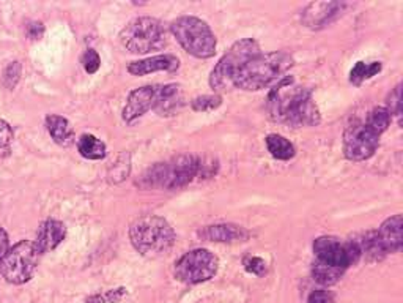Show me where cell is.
<instances>
[{"mask_svg": "<svg viewBox=\"0 0 403 303\" xmlns=\"http://www.w3.org/2000/svg\"><path fill=\"white\" fill-rule=\"evenodd\" d=\"M268 112L274 120L294 128L320 123V111L310 91L298 86L293 77H282L272 87L268 95Z\"/></svg>", "mask_w": 403, "mask_h": 303, "instance_id": "1", "label": "cell"}, {"mask_svg": "<svg viewBox=\"0 0 403 303\" xmlns=\"http://www.w3.org/2000/svg\"><path fill=\"white\" fill-rule=\"evenodd\" d=\"M293 59L283 50L255 55L247 60L240 70L235 73L232 86L247 92H257L270 87L271 84L281 81L283 75L290 70Z\"/></svg>", "mask_w": 403, "mask_h": 303, "instance_id": "2", "label": "cell"}, {"mask_svg": "<svg viewBox=\"0 0 403 303\" xmlns=\"http://www.w3.org/2000/svg\"><path fill=\"white\" fill-rule=\"evenodd\" d=\"M129 239L135 250L147 257H158L172 248L175 231L167 220L156 215H145L129 228Z\"/></svg>", "mask_w": 403, "mask_h": 303, "instance_id": "3", "label": "cell"}, {"mask_svg": "<svg viewBox=\"0 0 403 303\" xmlns=\"http://www.w3.org/2000/svg\"><path fill=\"white\" fill-rule=\"evenodd\" d=\"M174 37L186 53L197 59H209L216 53V37L205 21L196 16H181L170 24Z\"/></svg>", "mask_w": 403, "mask_h": 303, "instance_id": "4", "label": "cell"}, {"mask_svg": "<svg viewBox=\"0 0 403 303\" xmlns=\"http://www.w3.org/2000/svg\"><path fill=\"white\" fill-rule=\"evenodd\" d=\"M202 163L194 155H180L167 163H160L153 166L142 177V185L145 187H161L175 190L188 185L198 172Z\"/></svg>", "mask_w": 403, "mask_h": 303, "instance_id": "5", "label": "cell"}, {"mask_svg": "<svg viewBox=\"0 0 403 303\" xmlns=\"http://www.w3.org/2000/svg\"><path fill=\"white\" fill-rule=\"evenodd\" d=\"M120 42L124 49L133 54H149L166 46V30L155 18L142 16L135 18L120 33Z\"/></svg>", "mask_w": 403, "mask_h": 303, "instance_id": "6", "label": "cell"}, {"mask_svg": "<svg viewBox=\"0 0 403 303\" xmlns=\"http://www.w3.org/2000/svg\"><path fill=\"white\" fill-rule=\"evenodd\" d=\"M260 54L259 43L252 40V38H246V40L236 42L234 46L229 49V53L224 54V57L218 62L209 76V86L213 91L223 92L229 91L232 86V80H234L235 73L251 60L255 55Z\"/></svg>", "mask_w": 403, "mask_h": 303, "instance_id": "7", "label": "cell"}, {"mask_svg": "<svg viewBox=\"0 0 403 303\" xmlns=\"http://www.w3.org/2000/svg\"><path fill=\"white\" fill-rule=\"evenodd\" d=\"M39 251L30 240H22L10 248L7 255L0 259V273L13 284H24L30 282L37 270Z\"/></svg>", "mask_w": 403, "mask_h": 303, "instance_id": "8", "label": "cell"}, {"mask_svg": "<svg viewBox=\"0 0 403 303\" xmlns=\"http://www.w3.org/2000/svg\"><path fill=\"white\" fill-rule=\"evenodd\" d=\"M219 268V261L205 248L191 250L175 262V278L186 284H198L212 279Z\"/></svg>", "mask_w": 403, "mask_h": 303, "instance_id": "9", "label": "cell"}, {"mask_svg": "<svg viewBox=\"0 0 403 303\" xmlns=\"http://www.w3.org/2000/svg\"><path fill=\"white\" fill-rule=\"evenodd\" d=\"M315 261L328 264L331 267L342 268L347 270L350 266L361 259L362 251L359 240H348V242H340L337 237L332 235H323L314 242Z\"/></svg>", "mask_w": 403, "mask_h": 303, "instance_id": "10", "label": "cell"}, {"mask_svg": "<svg viewBox=\"0 0 403 303\" xmlns=\"http://www.w3.org/2000/svg\"><path fill=\"white\" fill-rule=\"evenodd\" d=\"M379 134L366 120L355 122L344 134V154L351 161H364L375 154L379 145Z\"/></svg>", "mask_w": 403, "mask_h": 303, "instance_id": "11", "label": "cell"}, {"mask_svg": "<svg viewBox=\"0 0 403 303\" xmlns=\"http://www.w3.org/2000/svg\"><path fill=\"white\" fill-rule=\"evenodd\" d=\"M348 5L344 2H314L303 10L301 21L309 29H323L336 21Z\"/></svg>", "mask_w": 403, "mask_h": 303, "instance_id": "12", "label": "cell"}, {"mask_svg": "<svg viewBox=\"0 0 403 303\" xmlns=\"http://www.w3.org/2000/svg\"><path fill=\"white\" fill-rule=\"evenodd\" d=\"M156 93H158V86H145L140 89H135L126 100V104H124L122 117L126 123H133L138 119H140L142 116L145 114L147 111L153 109L156 101Z\"/></svg>", "mask_w": 403, "mask_h": 303, "instance_id": "13", "label": "cell"}, {"mask_svg": "<svg viewBox=\"0 0 403 303\" xmlns=\"http://www.w3.org/2000/svg\"><path fill=\"white\" fill-rule=\"evenodd\" d=\"M198 235L203 240L208 242H221V244H238V242H246L249 239V232L243 226L230 223L223 224H212L198 231Z\"/></svg>", "mask_w": 403, "mask_h": 303, "instance_id": "14", "label": "cell"}, {"mask_svg": "<svg viewBox=\"0 0 403 303\" xmlns=\"http://www.w3.org/2000/svg\"><path fill=\"white\" fill-rule=\"evenodd\" d=\"M178 66V57H175L172 54H161L153 55V57L149 59L131 62L128 66V71L134 76H145L156 71H177Z\"/></svg>", "mask_w": 403, "mask_h": 303, "instance_id": "15", "label": "cell"}, {"mask_svg": "<svg viewBox=\"0 0 403 303\" xmlns=\"http://www.w3.org/2000/svg\"><path fill=\"white\" fill-rule=\"evenodd\" d=\"M66 228L62 221L57 220H46L38 229L37 234V242H33L39 251V255L43 252H49L55 250L62 242L65 240Z\"/></svg>", "mask_w": 403, "mask_h": 303, "instance_id": "16", "label": "cell"}, {"mask_svg": "<svg viewBox=\"0 0 403 303\" xmlns=\"http://www.w3.org/2000/svg\"><path fill=\"white\" fill-rule=\"evenodd\" d=\"M183 106V92L178 84H166V86H158L156 101L153 109L162 117L174 116Z\"/></svg>", "mask_w": 403, "mask_h": 303, "instance_id": "17", "label": "cell"}, {"mask_svg": "<svg viewBox=\"0 0 403 303\" xmlns=\"http://www.w3.org/2000/svg\"><path fill=\"white\" fill-rule=\"evenodd\" d=\"M379 244L388 252H397L400 251L403 244V221L402 215H394L386 220L379 229L377 231Z\"/></svg>", "mask_w": 403, "mask_h": 303, "instance_id": "18", "label": "cell"}, {"mask_svg": "<svg viewBox=\"0 0 403 303\" xmlns=\"http://www.w3.org/2000/svg\"><path fill=\"white\" fill-rule=\"evenodd\" d=\"M46 128L54 139L55 144L62 145V147H70L75 143V131H73L71 123L68 122L65 117L50 114L46 117Z\"/></svg>", "mask_w": 403, "mask_h": 303, "instance_id": "19", "label": "cell"}, {"mask_svg": "<svg viewBox=\"0 0 403 303\" xmlns=\"http://www.w3.org/2000/svg\"><path fill=\"white\" fill-rule=\"evenodd\" d=\"M77 150L84 158L87 160H103L107 155V147L106 144L98 139L93 134H82L81 138L77 139Z\"/></svg>", "mask_w": 403, "mask_h": 303, "instance_id": "20", "label": "cell"}, {"mask_svg": "<svg viewBox=\"0 0 403 303\" xmlns=\"http://www.w3.org/2000/svg\"><path fill=\"white\" fill-rule=\"evenodd\" d=\"M265 143H266V149H268L271 156H274L276 160L288 161L297 155V149H294V145L288 141L287 138L281 136V134H268L265 139Z\"/></svg>", "mask_w": 403, "mask_h": 303, "instance_id": "21", "label": "cell"}, {"mask_svg": "<svg viewBox=\"0 0 403 303\" xmlns=\"http://www.w3.org/2000/svg\"><path fill=\"white\" fill-rule=\"evenodd\" d=\"M345 270L337 267H331L328 264H323L315 261L314 266H312V277L321 286H332L336 284L340 278L344 277Z\"/></svg>", "mask_w": 403, "mask_h": 303, "instance_id": "22", "label": "cell"}, {"mask_svg": "<svg viewBox=\"0 0 403 303\" xmlns=\"http://www.w3.org/2000/svg\"><path fill=\"white\" fill-rule=\"evenodd\" d=\"M357 240H359L362 256H367L368 261H382L386 256V251L378 240L377 231L367 232Z\"/></svg>", "mask_w": 403, "mask_h": 303, "instance_id": "23", "label": "cell"}, {"mask_svg": "<svg viewBox=\"0 0 403 303\" xmlns=\"http://www.w3.org/2000/svg\"><path fill=\"white\" fill-rule=\"evenodd\" d=\"M383 65L382 62H372V64H366V62H357V64L350 71V82L355 86H361L366 80L377 76L382 71Z\"/></svg>", "mask_w": 403, "mask_h": 303, "instance_id": "24", "label": "cell"}, {"mask_svg": "<svg viewBox=\"0 0 403 303\" xmlns=\"http://www.w3.org/2000/svg\"><path fill=\"white\" fill-rule=\"evenodd\" d=\"M391 120H393V116H391V112L386 108H383V106L373 108L371 112H368L367 119H366L368 125H371L372 128H375L379 134H383L386 130H388L391 125Z\"/></svg>", "mask_w": 403, "mask_h": 303, "instance_id": "25", "label": "cell"}, {"mask_svg": "<svg viewBox=\"0 0 403 303\" xmlns=\"http://www.w3.org/2000/svg\"><path fill=\"white\" fill-rule=\"evenodd\" d=\"M223 104V98L221 95H203V97H197L192 100V109L197 112H208L218 109Z\"/></svg>", "mask_w": 403, "mask_h": 303, "instance_id": "26", "label": "cell"}, {"mask_svg": "<svg viewBox=\"0 0 403 303\" xmlns=\"http://www.w3.org/2000/svg\"><path fill=\"white\" fill-rule=\"evenodd\" d=\"M21 71H22V66H21V62L15 60L11 62V64L7 66V68L3 70V86L8 89V91H13L16 87V84L19 82L21 80Z\"/></svg>", "mask_w": 403, "mask_h": 303, "instance_id": "27", "label": "cell"}, {"mask_svg": "<svg viewBox=\"0 0 403 303\" xmlns=\"http://www.w3.org/2000/svg\"><path fill=\"white\" fill-rule=\"evenodd\" d=\"M243 266L246 268V272L255 275V277H263L266 273V262L259 256H247L244 257Z\"/></svg>", "mask_w": 403, "mask_h": 303, "instance_id": "28", "label": "cell"}, {"mask_svg": "<svg viewBox=\"0 0 403 303\" xmlns=\"http://www.w3.org/2000/svg\"><path fill=\"white\" fill-rule=\"evenodd\" d=\"M82 65L88 75H95L101 66V57L95 49H87L82 55Z\"/></svg>", "mask_w": 403, "mask_h": 303, "instance_id": "29", "label": "cell"}, {"mask_svg": "<svg viewBox=\"0 0 403 303\" xmlns=\"http://www.w3.org/2000/svg\"><path fill=\"white\" fill-rule=\"evenodd\" d=\"M388 109L391 112V116H395V117H400V112H402V91H400V84L397 86L393 93L389 95V101H388Z\"/></svg>", "mask_w": 403, "mask_h": 303, "instance_id": "30", "label": "cell"}, {"mask_svg": "<svg viewBox=\"0 0 403 303\" xmlns=\"http://www.w3.org/2000/svg\"><path fill=\"white\" fill-rule=\"evenodd\" d=\"M13 141V130L7 122L0 119V150L8 149Z\"/></svg>", "mask_w": 403, "mask_h": 303, "instance_id": "31", "label": "cell"}, {"mask_svg": "<svg viewBox=\"0 0 403 303\" xmlns=\"http://www.w3.org/2000/svg\"><path fill=\"white\" fill-rule=\"evenodd\" d=\"M308 303H336V299H334V294L331 291L319 289L309 295Z\"/></svg>", "mask_w": 403, "mask_h": 303, "instance_id": "32", "label": "cell"}, {"mask_svg": "<svg viewBox=\"0 0 403 303\" xmlns=\"http://www.w3.org/2000/svg\"><path fill=\"white\" fill-rule=\"evenodd\" d=\"M44 33V26L41 22H30V24L27 26V37L30 38V40H39V38L43 37Z\"/></svg>", "mask_w": 403, "mask_h": 303, "instance_id": "33", "label": "cell"}, {"mask_svg": "<svg viewBox=\"0 0 403 303\" xmlns=\"http://www.w3.org/2000/svg\"><path fill=\"white\" fill-rule=\"evenodd\" d=\"M126 295V289L124 288H118V289H112L107 293L106 299L109 300L111 303H120L123 300V297Z\"/></svg>", "mask_w": 403, "mask_h": 303, "instance_id": "34", "label": "cell"}, {"mask_svg": "<svg viewBox=\"0 0 403 303\" xmlns=\"http://www.w3.org/2000/svg\"><path fill=\"white\" fill-rule=\"evenodd\" d=\"M8 246H10L8 234H7V231H5V229L0 228V259H2V257L8 252V250H10Z\"/></svg>", "mask_w": 403, "mask_h": 303, "instance_id": "35", "label": "cell"}, {"mask_svg": "<svg viewBox=\"0 0 403 303\" xmlns=\"http://www.w3.org/2000/svg\"><path fill=\"white\" fill-rule=\"evenodd\" d=\"M106 302V299L103 295H92V297H88L87 300H85V303H104Z\"/></svg>", "mask_w": 403, "mask_h": 303, "instance_id": "36", "label": "cell"}]
</instances>
